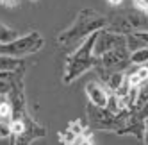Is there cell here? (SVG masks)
<instances>
[{"label":"cell","mask_w":148,"mask_h":145,"mask_svg":"<svg viewBox=\"0 0 148 145\" xmlns=\"http://www.w3.org/2000/svg\"><path fill=\"white\" fill-rule=\"evenodd\" d=\"M130 63L132 65H145L148 63V45H143V47H137L136 50L130 52Z\"/></svg>","instance_id":"obj_15"},{"label":"cell","mask_w":148,"mask_h":145,"mask_svg":"<svg viewBox=\"0 0 148 145\" xmlns=\"http://www.w3.org/2000/svg\"><path fill=\"white\" fill-rule=\"evenodd\" d=\"M146 25H148V16L134 9V11L111 14L107 18V27H105V30L129 36V34L136 32V30H143Z\"/></svg>","instance_id":"obj_4"},{"label":"cell","mask_w":148,"mask_h":145,"mask_svg":"<svg viewBox=\"0 0 148 145\" xmlns=\"http://www.w3.org/2000/svg\"><path fill=\"white\" fill-rule=\"evenodd\" d=\"M105 27H107V16H103L98 11L89 9V7L80 9L75 20H73V23L57 36V43L61 47L80 45L93 32H98V30H102Z\"/></svg>","instance_id":"obj_1"},{"label":"cell","mask_w":148,"mask_h":145,"mask_svg":"<svg viewBox=\"0 0 148 145\" xmlns=\"http://www.w3.org/2000/svg\"><path fill=\"white\" fill-rule=\"evenodd\" d=\"M86 95L89 99V104L98 106V108H105L109 102L111 91L105 88L100 81H89L86 84Z\"/></svg>","instance_id":"obj_10"},{"label":"cell","mask_w":148,"mask_h":145,"mask_svg":"<svg viewBox=\"0 0 148 145\" xmlns=\"http://www.w3.org/2000/svg\"><path fill=\"white\" fill-rule=\"evenodd\" d=\"M0 145H13L11 138H0Z\"/></svg>","instance_id":"obj_23"},{"label":"cell","mask_w":148,"mask_h":145,"mask_svg":"<svg viewBox=\"0 0 148 145\" xmlns=\"http://www.w3.org/2000/svg\"><path fill=\"white\" fill-rule=\"evenodd\" d=\"M130 65L132 63H130L129 47H118L97 56V66L95 68L107 70V72H125Z\"/></svg>","instance_id":"obj_7"},{"label":"cell","mask_w":148,"mask_h":145,"mask_svg":"<svg viewBox=\"0 0 148 145\" xmlns=\"http://www.w3.org/2000/svg\"><path fill=\"white\" fill-rule=\"evenodd\" d=\"M118 47H129L127 36L111 32V30H105V29L98 30L97 43H95V56H100V54L109 52V50L118 48Z\"/></svg>","instance_id":"obj_8"},{"label":"cell","mask_w":148,"mask_h":145,"mask_svg":"<svg viewBox=\"0 0 148 145\" xmlns=\"http://www.w3.org/2000/svg\"><path fill=\"white\" fill-rule=\"evenodd\" d=\"M98 74V81L107 88L111 93H116L120 90V86L123 84V81L127 77L125 72H107V70H100V68H95Z\"/></svg>","instance_id":"obj_11"},{"label":"cell","mask_w":148,"mask_h":145,"mask_svg":"<svg viewBox=\"0 0 148 145\" xmlns=\"http://www.w3.org/2000/svg\"><path fill=\"white\" fill-rule=\"evenodd\" d=\"M18 38V32L14 29L4 25L2 22H0V43H9V41H13Z\"/></svg>","instance_id":"obj_16"},{"label":"cell","mask_w":148,"mask_h":145,"mask_svg":"<svg viewBox=\"0 0 148 145\" xmlns=\"http://www.w3.org/2000/svg\"><path fill=\"white\" fill-rule=\"evenodd\" d=\"M97 36H98V32H93L89 38H86L77 47L75 52L68 56L64 72H62V82L64 84H71L75 79H79L80 75H84L86 72L97 66V56H95Z\"/></svg>","instance_id":"obj_2"},{"label":"cell","mask_w":148,"mask_h":145,"mask_svg":"<svg viewBox=\"0 0 148 145\" xmlns=\"http://www.w3.org/2000/svg\"><path fill=\"white\" fill-rule=\"evenodd\" d=\"M45 45V39L38 30H30L25 36H18L16 39L9 41V43H0V54L11 56V57H23L36 54Z\"/></svg>","instance_id":"obj_5"},{"label":"cell","mask_w":148,"mask_h":145,"mask_svg":"<svg viewBox=\"0 0 148 145\" xmlns=\"http://www.w3.org/2000/svg\"><path fill=\"white\" fill-rule=\"evenodd\" d=\"M0 138H11V124L0 118Z\"/></svg>","instance_id":"obj_18"},{"label":"cell","mask_w":148,"mask_h":145,"mask_svg":"<svg viewBox=\"0 0 148 145\" xmlns=\"http://www.w3.org/2000/svg\"><path fill=\"white\" fill-rule=\"evenodd\" d=\"M116 134L120 136H134L139 143H143L145 140V118H141L136 111H132L129 118H127V124L123 126V129H120Z\"/></svg>","instance_id":"obj_9"},{"label":"cell","mask_w":148,"mask_h":145,"mask_svg":"<svg viewBox=\"0 0 148 145\" xmlns=\"http://www.w3.org/2000/svg\"><path fill=\"white\" fill-rule=\"evenodd\" d=\"M143 145H148V118L145 120V140H143Z\"/></svg>","instance_id":"obj_22"},{"label":"cell","mask_w":148,"mask_h":145,"mask_svg":"<svg viewBox=\"0 0 148 145\" xmlns=\"http://www.w3.org/2000/svg\"><path fill=\"white\" fill-rule=\"evenodd\" d=\"M45 136H47V129L41 126L39 122H36L29 113L23 118L11 122V140H13V145H30L34 140L45 138Z\"/></svg>","instance_id":"obj_6"},{"label":"cell","mask_w":148,"mask_h":145,"mask_svg":"<svg viewBox=\"0 0 148 145\" xmlns=\"http://www.w3.org/2000/svg\"><path fill=\"white\" fill-rule=\"evenodd\" d=\"M132 2H134V9H136V11H139V13L148 16V2H146V0H132Z\"/></svg>","instance_id":"obj_19"},{"label":"cell","mask_w":148,"mask_h":145,"mask_svg":"<svg viewBox=\"0 0 148 145\" xmlns=\"http://www.w3.org/2000/svg\"><path fill=\"white\" fill-rule=\"evenodd\" d=\"M136 113H137V115H139L141 118H145V120H146V118H148V102H146V104H145L139 111H136Z\"/></svg>","instance_id":"obj_20"},{"label":"cell","mask_w":148,"mask_h":145,"mask_svg":"<svg viewBox=\"0 0 148 145\" xmlns=\"http://www.w3.org/2000/svg\"><path fill=\"white\" fill-rule=\"evenodd\" d=\"M22 72H25V66L20 70H14V72H0V95L2 97H5L11 91V88L14 86V82Z\"/></svg>","instance_id":"obj_12"},{"label":"cell","mask_w":148,"mask_h":145,"mask_svg":"<svg viewBox=\"0 0 148 145\" xmlns=\"http://www.w3.org/2000/svg\"><path fill=\"white\" fill-rule=\"evenodd\" d=\"M86 115H88L89 131H107L114 134L120 129H123V126L127 124V118H129V115H116L107 108H98L93 104H88Z\"/></svg>","instance_id":"obj_3"},{"label":"cell","mask_w":148,"mask_h":145,"mask_svg":"<svg viewBox=\"0 0 148 145\" xmlns=\"http://www.w3.org/2000/svg\"><path fill=\"white\" fill-rule=\"evenodd\" d=\"M30 2H38V0H30Z\"/></svg>","instance_id":"obj_25"},{"label":"cell","mask_w":148,"mask_h":145,"mask_svg":"<svg viewBox=\"0 0 148 145\" xmlns=\"http://www.w3.org/2000/svg\"><path fill=\"white\" fill-rule=\"evenodd\" d=\"M127 79H129L132 88H143L148 82V66H145V65L137 66L134 72L127 74Z\"/></svg>","instance_id":"obj_13"},{"label":"cell","mask_w":148,"mask_h":145,"mask_svg":"<svg viewBox=\"0 0 148 145\" xmlns=\"http://www.w3.org/2000/svg\"><path fill=\"white\" fill-rule=\"evenodd\" d=\"M109 4H112V6H118V4H121V0H109Z\"/></svg>","instance_id":"obj_24"},{"label":"cell","mask_w":148,"mask_h":145,"mask_svg":"<svg viewBox=\"0 0 148 145\" xmlns=\"http://www.w3.org/2000/svg\"><path fill=\"white\" fill-rule=\"evenodd\" d=\"M23 61L18 57H11V56H4L0 54V72H14L23 68Z\"/></svg>","instance_id":"obj_14"},{"label":"cell","mask_w":148,"mask_h":145,"mask_svg":"<svg viewBox=\"0 0 148 145\" xmlns=\"http://www.w3.org/2000/svg\"><path fill=\"white\" fill-rule=\"evenodd\" d=\"M0 4H4V6H7V7H14V6L18 4V0H0Z\"/></svg>","instance_id":"obj_21"},{"label":"cell","mask_w":148,"mask_h":145,"mask_svg":"<svg viewBox=\"0 0 148 145\" xmlns=\"http://www.w3.org/2000/svg\"><path fill=\"white\" fill-rule=\"evenodd\" d=\"M68 145H93V138H91V131L88 129L86 133L79 134V136H75Z\"/></svg>","instance_id":"obj_17"}]
</instances>
